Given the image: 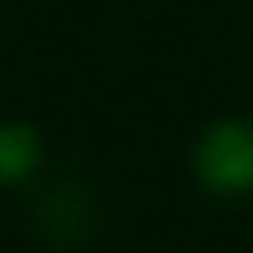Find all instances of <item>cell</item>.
<instances>
[{"label": "cell", "mask_w": 253, "mask_h": 253, "mask_svg": "<svg viewBox=\"0 0 253 253\" xmlns=\"http://www.w3.org/2000/svg\"><path fill=\"white\" fill-rule=\"evenodd\" d=\"M40 217H43V225H47L51 233H59V237H71V233H79V229H83L87 202H83V198H79L71 186H55V194L43 202Z\"/></svg>", "instance_id": "3"}, {"label": "cell", "mask_w": 253, "mask_h": 253, "mask_svg": "<svg viewBox=\"0 0 253 253\" xmlns=\"http://www.w3.org/2000/svg\"><path fill=\"white\" fill-rule=\"evenodd\" d=\"M194 170L213 194H245L253 190V126L217 123L202 134L194 150Z\"/></svg>", "instance_id": "1"}, {"label": "cell", "mask_w": 253, "mask_h": 253, "mask_svg": "<svg viewBox=\"0 0 253 253\" xmlns=\"http://www.w3.org/2000/svg\"><path fill=\"white\" fill-rule=\"evenodd\" d=\"M40 162V138L32 126H0V182H24Z\"/></svg>", "instance_id": "2"}]
</instances>
